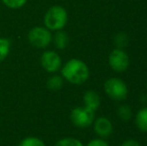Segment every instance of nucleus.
I'll use <instances>...</instances> for the list:
<instances>
[{
	"mask_svg": "<svg viewBox=\"0 0 147 146\" xmlns=\"http://www.w3.org/2000/svg\"><path fill=\"white\" fill-rule=\"evenodd\" d=\"M89 68L85 62L77 58H72L63 65L61 75L69 83L81 85L89 78Z\"/></svg>",
	"mask_w": 147,
	"mask_h": 146,
	"instance_id": "1",
	"label": "nucleus"
},
{
	"mask_svg": "<svg viewBox=\"0 0 147 146\" xmlns=\"http://www.w3.org/2000/svg\"><path fill=\"white\" fill-rule=\"evenodd\" d=\"M68 20L67 11L60 5L50 7L44 15V25L48 30L59 31L65 27Z\"/></svg>",
	"mask_w": 147,
	"mask_h": 146,
	"instance_id": "2",
	"label": "nucleus"
},
{
	"mask_svg": "<svg viewBox=\"0 0 147 146\" xmlns=\"http://www.w3.org/2000/svg\"><path fill=\"white\" fill-rule=\"evenodd\" d=\"M104 91L109 98L114 101H122L128 95V87L122 79L111 77L104 83Z\"/></svg>",
	"mask_w": 147,
	"mask_h": 146,
	"instance_id": "3",
	"label": "nucleus"
},
{
	"mask_svg": "<svg viewBox=\"0 0 147 146\" xmlns=\"http://www.w3.org/2000/svg\"><path fill=\"white\" fill-rule=\"evenodd\" d=\"M94 111L87 107H75L70 113L71 122L79 128H86L94 122Z\"/></svg>",
	"mask_w": 147,
	"mask_h": 146,
	"instance_id": "4",
	"label": "nucleus"
},
{
	"mask_svg": "<svg viewBox=\"0 0 147 146\" xmlns=\"http://www.w3.org/2000/svg\"><path fill=\"white\" fill-rule=\"evenodd\" d=\"M28 40L33 46L37 48H45L50 44L52 40V34L50 33V30H48L46 27L37 26L29 31Z\"/></svg>",
	"mask_w": 147,
	"mask_h": 146,
	"instance_id": "5",
	"label": "nucleus"
},
{
	"mask_svg": "<svg viewBox=\"0 0 147 146\" xmlns=\"http://www.w3.org/2000/svg\"><path fill=\"white\" fill-rule=\"evenodd\" d=\"M108 64L115 72H124L129 66V56L124 49L115 48L109 54Z\"/></svg>",
	"mask_w": 147,
	"mask_h": 146,
	"instance_id": "6",
	"label": "nucleus"
},
{
	"mask_svg": "<svg viewBox=\"0 0 147 146\" xmlns=\"http://www.w3.org/2000/svg\"><path fill=\"white\" fill-rule=\"evenodd\" d=\"M42 67L47 72L54 73L61 67V58L55 51H45L40 57Z\"/></svg>",
	"mask_w": 147,
	"mask_h": 146,
	"instance_id": "7",
	"label": "nucleus"
},
{
	"mask_svg": "<svg viewBox=\"0 0 147 146\" xmlns=\"http://www.w3.org/2000/svg\"><path fill=\"white\" fill-rule=\"evenodd\" d=\"M94 131L100 138H106L113 132L112 122L106 117H99L94 121Z\"/></svg>",
	"mask_w": 147,
	"mask_h": 146,
	"instance_id": "8",
	"label": "nucleus"
},
{
	"mask_svg": "<svg viewBox=\"0 0 147 146\" xmlns=\"http://www.w3.org/2000/svg\"><path fill=\"white\" fill-rule=\"evenodd\" d=\"M83 102L85 107L95 112L100 106L101 99L97 92L93 91V90H88L83 95Z\"/></svg>",
	"mask_w": 147,
	"mask_h": 146,
	"instance_id": "9",
	"label": "nucleus"
},
{
	"mask_svg": "<svg viewBox=\"0 0 147 146\" xmlns=\"http://www.w3.org/2000/svg\"><path fill=\"white\" fill-rule=\"evenodd\" d=\"M135 124L141 132H147V106L142 107L136 113Z\"/></svg>",
	"mask_w": 147,
	"mask_h": 146,
	"instance_id": "10",
	"label": "nucleus"
},
{
	"mask_svg": "<svg viewBox=\"0 0 147 146\" xmlns=\"http://www.w3.org/2000/svg\"><path fill=\"white\" fill-rule=\"evenodd\" d=\"M68 41H69V38H68L67 33L62 31V30L57 31L56 34L54 35V44L56 46V48L58 49L65 48L68 44Z\"/></svg>",
	"mask_w": 147,
	"mask_h": 146,
	"instance_id": "11",
	"label": "nucleus"
},
{
	"mask_svg": "<svg viewBox=\"0 0 147 146\" xmlns=\"http://www.w3.org/2000/svg\"><path fill=\"white\" fill-rule=\"evenodd\" d=\"M63 85V78L59 75L51 76L48 80H47L46 86L48 89L50 90H59Z\"/></svg>",
	"mask_w": 147,
	"mask_h": 146,
	"instance_id": "12",
	"label": "nucleus"
},
{
	"mask_svg": "<svg viewBox=\"0 0 147 146\" xmlns=\"http://www.w3.org/2000/svg\"><path fill=\"white\" fill-rule=\"evenodd\" d=\"M116 113H117V116L123 121L130 120V119L132 118V115H133L132 109L130 108V106H128V105L119 106L116 111Z\"/></svg>",
	"mask_w": 147,
	"mask_h": 146,
	"instance_id": "13",
	"label": "nucleus"
},
{
	"mask_svg": "<svg viewBox=\"0 0 147 146\" xmlns=\"http://www.w3.org/2000/svg\"><path fill=\"white\" fill-rule=\"evenodd\" d=\"M10 41L6 38H0V62L3 61L9 54Z\"/></svg>",
	"mask_w": 147,
	"mask_h": 146,
	"instance_id": "14",
	"label": "nucleus"
},
{
	"mask_svg": "<svg viewBox=\"0 0 147 146\" xmlns=\"http://www.w3.org/2000/svg\"><path fill=\"white\" fill-rule=\"evenodd\" d=\"M128 43H129V38H128L127 34L123 33V32L116 34V36L114 37V44L116 45V48H125L128 45Z\"/></svg>",
	"mask_w": 147,
	"mask_h": 146,
	"instance_id": "15",
	"label": "nucleus"
},
{
	"mask_svg": "<svg viewBox=\"0 0 147 146\" xmlns=\"http://www.w3.org/2000/svg\"><path fill=\"white\" fill-rule=\"evenodd\" d=\"M54 146H83V144L81 143V141L76 138L66 137V138H62L59 141H57Z\"/></svg>",
	"mask_w": 147,
	"mask_h": 146,
	"instance_id": "16",
	"label": "nucleus"
},
{
	"mask_svg": "<svg viewBox=\"0 0 147 146\" xmlns=\"http://www.w3.org/2000/svg\"><path fill=\"white\" fill-rule=\"evenodd\" d=\"M17 146H45L43 141L37 137H27L23 139Z\"/></svg>",
	"mask_w": 147,
	"mask_h": 146,
	"instance_id": "17",
	"label": "nucleus"
},
{
	"mask_svg": "<svg viewBox=\"0 0 147 146\" xmlns=\"http://www.w3.org/2000/svg\"><path fill=\"white\" fill-rule=\"evenodd\" d=\"M2 2L11 9H18L25 5L27 0H2Z\"/></svg>",
	"mask_w": 147,
	"mask_h": 146,
	"instance_id": "18",
	"label": "nucleus"
},
{
	"mask_svg": "<svg viewBox=\"0 0 147 146\" xmlns=\"http://www.w3.org/2000/svg\"><path fill=\"white\" fill-rule=\"evenodd\" d=\"M86 146H109V144L105 140H103V139L97 138V139H92L91 141H89Z\"/></svg>",
	"mask_w": 147,
	"mask_h": 146,
	"instance_id": "19",
	"label": "nucleus"
},
{
	"mask_svg": "<svg viewBox=\"0 0 147 146\" xmlns=\"http://www.w3.org/2000/svg\"><path fill=\"white\" fill-rule=\"evenodd\" d=\"M120 146H140V144L137 142V141L133 140V139H128V140L124 141Z\"/></svg>",
	"mask_w": 147,
	"mask_h": 146,
	"instance_id": "20",
	"label": "nucleus"
}]
</instances>
